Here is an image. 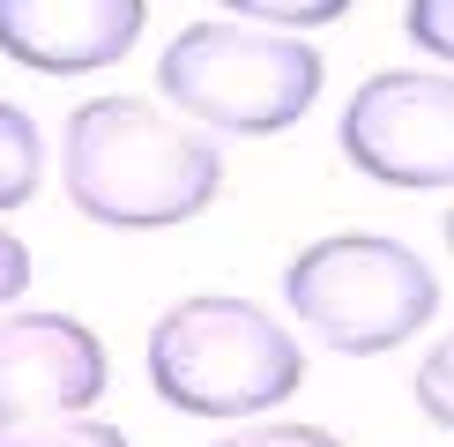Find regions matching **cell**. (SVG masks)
<instances>
[{
    "instance_id": "1",
    "label": "cell",
    "mask_w": 454,
    "mask_h": 447,
    "mask_svg": "<svg viewBox=\"0 0 454 447\" xmlns=\"http://www.w3.org/2000/svg\"><path fill=\"white\" fill-rule=\"evenodd\" d=\"M60 179L67 201L105 231H172L216 201L223 157L209 149V135L179 127L142 98H90L67 120Z\"/></svg>"
},
{
    "instance_id": "2",
    "label": "cell",
    "mask_w": 454,
    "mask_h": 447,
    "mask_svg": "<svg viewBox=\"0 0 454 447\" xmlns=\"http://www.w3.org/2000/svg\"><path fill=\"white\" fill-rule=\"evenodd\" d=\"M306 350L254 298H179L149 328V388L186 418H254L298 396Z\"/></svg>"
},
{
    "instance_id": "3",
    "label": "cell",
    "mask_w": 454,
    "mask_h": 447,
    "mask_svg": "<svg viewBox=\"0 0 454 447\" xmlns=\"http://www.w3.org/2000/svg\"><path fill=\"white\" fill-rule=\"evenodd\" d=\"M320 74H328V60L313 37L254 30L231 15H201L157 52L164 105H179L201 127H223V135H276V127L306 120L320 98Z\"/></svg>"
},
{
    "instance_id": "4",
    "label": "cell",
    "mask_w": 454,
    "mask_h": 447,
    "mask_svg": "<svg viewBox=\"0 0 454 447\" xmlns=\"http://www.w3.org/2000/svg\"><path fill=\"white\" fill-rule=\"evenodd\" d=\"M283 298L328 350L343 358H380V350L410 343L432 306L440 284L403 239L380 231H328L313 247H298V261L283 269Z\"/></svg>"
},
{
    "instance_id": "5",
    "label": "cell",
    "mask_w": 454,
    "mask_h": 447,
    "mask_svg": "<svg viewBox=\"0 0 454 447\" xmlns=\"http://www.w3.org/2000/svg\"><path fill=\"white\" fill-rule=\"evenodd\" d=\"M335 142H343L350 172H365L380 186H447V172H454V90H447V74H418V67L372 74L365 90H350Z\"/></svg>"
},
{
    "instance_id": "6",
    "label": "cell",
    "mask_w": 454,
    "mask_h": 447,
    "mask_svg": "<svg viewBox=\"0 0 454 447\" xmlns=\"http://www.w3.org/2000/svg\"><path fill=\"white\" fill-rule=\"evenodd\" d=\"M105 380L112 358L98 328H82L74 313H8L0 321V433L90 418Z\"/></svg>"
},
{
    "instance_id": "7",
    "label": "cell",
    "mask_w": 454,
    "mask_h": 447,
    "mask_svg": "<svg viewBox=\"0 0 454 447\" xmlns=\"http://www.w3.org/2000/svg\"><path fill=\"white\" fill-rule=\"evenodd\" d=\"M142 0H0V52L37 74H82L135 52Z\"/></svg>"
},
{
    "instance_id": "8",
    "label": "cell",
    "mask_w": 454,
    "mask_h": 447,
    "mask_svg": "<svg viewBox=\"0 0 454 447\" xmlns=\"http://www.w3.org/2000/svg\"><path fill=\"white\" fill-rule=\"evenodd\" d=\"M37 172H45V142H37V120L23 105L0 98V216L23 209L37 194Z\"/></svg>"
},
{
    "instance_id": "9",
    "label": "cell",
    "mask_w": 454,
    "mask_h": 447,
    "mask_svg": "<svg viewBox=\"0 0 454 447\" xmlns=\"http://www.w3.org/2000/svg\"><path fill=\"white\" fill-rule=\"evenodd\" d=\"M0 447H127V433H120V425H98V418H60V425L0 433Z\"/></svg>"
},
{
    "instance_id": "10",
    "label": "cell",
    "mask_w": 454,
    "mask_h": 447,
    "mask_svg": "<svg viewBox=\"0 0 454 447\" xmlns=\"http://www.w3.org/2000/svg\"><path fill=\"white\" fill-rule=\"evenodd\" d=\"M447 380H454V350H447V335H440V350H425V365H418V410L432 425H454V403H447Z\"/></svg>"
},
{
    "instance_id": "11",
    "label": "cell",
    "mask_w": 454,
    "mask_h": 447,
    "mask_svg": "<svg viewBox=\"0 0 454 447\" xmlns=\"http://www.w3.org/2000/svg\"><path fill=\"white\" fill-rule=\"evenodd\" d=\"M239 15H246L254 30H269V23H335L343 0H298V8H283V0H246Z\"/></svg>"
},
{
    "instance_id": "12",
    "label": "cell",
    "mask_w": 454,
    "mask_h": 447,
    "mask_svg": "<svg viewBox=\"0 0 454 447\" xmlns=\"http://www.w3.org/2000/svg\"><path fill=\"white\" fill-rule=\"evenodd\" d=\"M410 37H418L425 52H440V74H447V52H454V8H447V0H418V8H410Z\"/></svg>"
},
{
    "instance_id": "13",
    "label": "cell",
    "mask_w": 454,
    "mask_h": 447,
    "mask_svg": "<svg viewBox=\"0 0 454 447\" xmlns=\"http://www.w3.org/2000/svg\"><path fill=\"white\" fill-rule=\"evenodd\" d=\"M216 447H343L328 425H261V433H231Z\"/></svg>"
},
{
    "instance_id": "14",
    "label": "cell",
    "mask_w": 454,
    "mask_h": 447,
    "mask_svg": "<svg viewBox=\"0 0 454 447\" xmlns=\"http://www.w3.org/2000/svg\"><path fill=\"white\" fill-rule=\"evenodd\" d=\"M23 284H30V247L0 224V306H8V298H23Z\"/></svg>"
}]
</instances>
